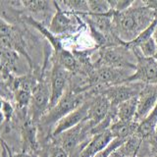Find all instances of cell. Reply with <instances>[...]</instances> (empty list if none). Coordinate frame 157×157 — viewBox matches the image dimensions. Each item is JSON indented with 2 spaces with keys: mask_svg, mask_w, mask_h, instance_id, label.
<instances>
[{
  "mask_svg": "<svg viewBox=\"0 0 157 157\" xmlns=\"http://www.w3.org/2000/svg\"><path fill=\"white\" fill-rule=\"evenodd\" d=\"M23 7L28 11L33 14H49L55 10V3L43 0H36V1H22Z\"/></svg>",
  "mask_w": 157,
  "mask_h": 157,
  "instance_id": "cell-17",
  "label": "cell"
},
{
  "mask_svg": "<svg viewBox=\"0 0 157 157\" xmlns=\"http://www.w3.org/2000/svg\"><path fill=\"white\" fill-rule=\"evenodd\" d=\"M155 136H157V127H156V130H155Z\"/></svg>",
  "mask_w": 157,
  "mask_h": 157,
  "instance_id": "cell-30",
  "label": "cell"
},
{
  "mask_svg": "<svg viewBox=\"0 0 157 157\" xmlns=\"http://www.w3.org/2000/svg\"><path fill=\"white\" fill-rule=\"evenodd\" d=\"M62 9L65 8L66 11L72 12L77 15L88 14V4L85 0H66V1L57 2Z\"/></svg>",
  "mask_w": 157,
  "mask_h": 157,
  "instance_id": "cell-18",
  "label": "cell"
},
{
  "mask_svg": "<svg viewBox=\"0 0 157 157\" xmlns=\"http://www.w3.org/2000/svg\"><path fill=\"white\" fill-rule=\"evenodd\" d=\"M156 18L157 12L145 6L142 1H134L126 11L113 14V28L118 37L127 43L136 39Z\"/></svg>",
  "mask_w": 157,
  "mask_h": 157,
  "instance_id": "cell-1",
  "label": "cell"
},
{
  "mask_svg": "<svg viewBox=\"0 0 157 157\" xmlns=\"http://www.w3.org/2000/svg\"><path fill=\"white\" fill-rule=\"evenodd\" d=\"M154 58L156 59V60H157V52H156V54H155V56H154Z\"/></svg>",
  "mask_w": 157,
  "mask_h": 157,
  "instance_id": "cell-29",
  "label": "cell"
},
{
  "mask_svg": "<svg viewBox=\"0 0 157 157\" xmlns=\"http://www.w3.org/2000/svg\"><path fill=\"white\" fill-rule=\"evenodd\" d=\"M54 3H55V12L49 23V32L56 36L59 34H64V36L73 34L74 33L80 31L85 25L82 19L77 14L62 9L57 2Z\"/></svg>",
  "mask_w": 157,
  "mask_h": 157,
  "instance_id": "cell-4",
  "label": "cell"
},
{
  "mask_svg": "<svg viewBox=\"0 0 157 157\" xmlns=\"http://www.w3.org/2000/svg\"><path fill=\"white\" fill-rule=\"evenodd\" d=\"M113 140L114 137L109 130L92 136L87 144L82 148L78 157H93L99 151L104 149Z\"/></svg>",
  "mask_w": 157,
  "mask_h": 157,
  "instance_id": "cell-13",
  "label": "cell"
},
{
  "mask_svg": "<svg viewBox=\"0 0 157 157\" xmlns=\"http://www.w3.org/2000/svg\"><path fill=\"white\" fill-rule=\"evenodd\" d=\"M111 109V103L107 97L100 93L90 98V106H88L86 121L94 128L101 123L109 114Z\"/></svg>",
  "mask_w": 157,
  "mask_h": 157,
  "instance_id": "cell-12",
  "label": "cell"
},
{
  "mask_svg": "<svg viewBox=\"0 0 157 157\" xmlns=\"http://www.w3.org/2000/svg\"><path fill=\"white\" fill-rule=\"evenodd\" d=\"M88 14L106 15L112 13V9L108 0H88Z\"/></svg>",
  "mask_w": 157,
  "mask_h": 157,
  "instance_id": "cell-19",
  "label": "cell"
},
{
  "mask_svg": "<svg viewBox=\"0 0 157 157\" xmlns=\"http://www.w3.org/2000/svg\"><path fill=\"white\" fill-rule=\"evenodd\" d=\"M136 48V47H135ZM136 48H139L140 54L145 58H154L157 52V43L153 37H151L148 40L140 43Z\"/></svg>",
  "mask_w": 157,
  "mask_h": 157,
  "instance_id": "cell-20",
  "label": "cell"
},
{
  "mask_svg": "<svg viewBox=\"0 0 157 157\" xmlns=\"http://www.w3.org/2000/svg\"><path fill=\"white\" fill-rule=\"evenodd\" d=\"M51 90L50 82L39 81L36 82L32 91V99L29 103L31 119L33 122H39L41 118L50 109Z\"/></svg>",
  "mask_w": 157,
  "mask_h": 157,
  "instance_id": "cell-5",
  "label": "cell"
},
{
  "mask_svg": "<svg viewBox=\"0 0 157 157\" xmlns=\"http://www.w3.org/2000/svg\"><path fill=\"white\" fill-rule=\"evenodd\" d=\"M88 106H90V99H87L82 106L78 107V109L74 110L70 114H68L67 116L62 118V119L54 126L50 136L53 139V137H56L59 135H61L62 132L70 130L78 125H80L82 122H83L86 119Z\"/></svg>",
  "mask_w": 157,
  "mask_h": 157,
  "instance_id": "cell-11",
  "label": "cell"
},
{
  "mask_svg": "<svg viewBox=\"0 0 157 157\" xmlns=\"http://www.w3.org/2000/svg\"><path fill=\"white\" fill-rule=\"evenodd\" d=\"M153 38H154V40H155L156 43H157V25H156L155 29H154V33H153Z\"/></svg>",
  "mask_w": 157,
  "mask_h": 157,
  "instance_id": "cell-27",
  "label": "cell"
},
{
  "mask_svg": "<svg viewBox=\"0 0 157 157\" xmlns=\"http://www.w3.org/2000/svg\"><path fill=\"white\" fill-rule=\"evenodd\" d=\"M157 104V85H144L137 95L136 121L140 122L148 116Z\"/></svg>",
  "mask_w": 157,
  "mask_h": 157,
  "instance_id": "cell-10",
  "label": "cell"
},
{
  "mask_svg": "<svg viewBox=\"0 0 157 157\" xmlns=\"http://www.w3.org/2000/svg\"><path fill=\"white\" fill-rule=\"evenodd\" d=\"M134 72L135 71L127 70V69L101 66L95 68L94 72L90 78V82L91 86H102L108 87L126 82V81L134 74Z\"/></svg>",
  "mask_w": 157,
  "mask_h": 157,
  "instance_id": "cell-6",
  "label": "cell"
},
{
  "mask_svg": "<svg viewBox=\"0 0 157 157\" xmlns=\"http://www.w3.org/2000/svg\"><path fill=\"white\" fill-rule=\"evenodd\" d=\"M39 157H49V152H48V148H44L41 149V151L39 152Z\"/></svg>",
  "mask_w": 157,
  "mask_h": 157,
  "instance_id": "cell-26",
  "label": "cell"
},
{
  "mask_svg": "<svg viewBox=\"0 0 157 157\" xmlns=\"http://www.w3.org/2000/svg\"><path fill=\"white\" fill-rule=\"evenodd\" d=\"M109 3L112 11L114 13H119L129 9L134 4V1H130V0H112V1H109Z\"/></svg>",
  "mask_w": 157,
  "mask_h": 157,
  "instance_id": "cell-23",
  "label": "cell"
},
{
  "mask_svg": "<svg viewBox=\"0 0 157 157\" xmlns=\"http://www.w3.org/2000/svg\"><path fill=\"white\" fill-rule=\"evenodd\" d=\"M22 157H39L38 152H25Z\"/></svg>",
  "mask_w": 157,
  "mask_h": 157,
  "instance_id": "cell-25",
  "label": "cell"
},
{
  "mask_svg": "<svg viewBox=\"0 0 157 157\" xmlns=\"http://www.w3.org/2000/svg\"><path fill=\"white\" fill-rule=\"evenodd\" d=\"M126 140H120V139H114L109 144H108L104 149L98 152L93 157H110V155L114 152L118 147H120Z\"/></svg>",
  "mask_w": 157,
  "mask_h": 157,
  "instance_id": "cell-22",
  "label": "cell"
},
{
  "mask_svg": "<svg viewBox=\"0 0 157 157\" xmlns=\"http://www.w3.org/2000/svg\"><path fill=\"white\" fill-rule=\"evenodd\" d=\"M136 65L134 74L128 82H139L144 85H157V60L155 58H145L141 54H136Z\"/></svg>",
  "mask_w": 157,
  "mask_h": 157,
  "instance_id": "cell-9",
  "label": "cell"
},
{
  "mask_svg": "<svg viewBox=\"0 0 157 157\" xmlns=\"http://www.w3.org/2000/svg\"><path fill=\"white\" fill-rule=\"evenodd\" d=\"M15 97H16V101L20 107L29 106L32 99V90L19 87L16 94H15Z\"/></svg>",
  "mask_w": 157,
  "mask_h": 157,
  "instance_id": "cell-21",
  "label": "cell"
},
{
  "mask_svg": "<svg viewBox=\"0 0 157 157\" xmlns=\"http://www.w3.org/2000/svg\"><path fill=\"white\" fill-rule=\"evenodd\" d=\"M137 107V96L120 103L116 106L117 121L132 122L136 121Z\"/></svg>",
  "mask_w": 157,
  "mask_h": 157,
  "instance_id": "cell-16",
  "label": "cell"
},
{
  "mask_svg": "<svg viewBox=\"0 0 157 157\" xmlns=\"http://www.w3.org/2000/svg\"><path fill=\"white\" fill-rule=\"evenodd\" d=\"M144 86V83L139 82H127L106 87L102 94H104L110 101L111 106L116 107L122 102L136 97L140 94Z\"/></svg>",
  "mask_w": 157,
  "mask_h": 157,
  "instance_id": "cell-7",
  "label": "cell"
},
{
  "mask_svg": "<svg viewBox=\"0 0 157 157\" xmlns=\"http://www.w3.org/2000/svg\"><path fill=\"white\" fill-rule=\"evenodd\" d=\"M132 56L136 57L132 51L125 44L124 45L97 48V58L93 64H94L95 68L107 66L135 71L136 61L132 60Z\"/></svg>",
  "mask_w": 157,
  "mask_h": 157,
  "instance_id": "cell-3",
  "label": "cell"
},
{
  "mask_svg": "<svg viewBox=\"0 0 157 157\" xmlns=\"http://www.w3.org/2000/svg\"><path fill=\"white\" fill-rule=\"evenodd\" d=\"M144 157H153V156H152V155H150V154H149V155H145V156H144Z\"/></svg>",
  "mask_w": 157,
  "mask_h": 157,
  "instance_id": "cell-28",
  "label": "cell"
},
{
  "mask_svg": "<svg viewBox=\"0 0 157 157\" xmlns=\"http://www.w3.org/2000/svg\"><path fill=\"white\" fill-rule=\"evenodd\" d=\"M139 122H123L116 121L110 126L109 131L114 139L127 140L129 137L136 135L137 128H139Z\"/></svg>",
  "mask_w": 157,
  "mask_h": 157,
  "instance_id": "cell-14",
  "label": "cell"
},
{
  "mask_svg": "<svg viewBox=\"0 0 157 157\" xmlns=\"http://www.w3.org/2000/svg\"><path fill=\"white\" fill-rule=\"evenodd\" d=\"M156 127H157V104L153 108V110L148 114V116L145 119L140 122L136 136H140L144 140H148L151 136H155Z\"/></svg>",
  "mask_w": 157,
  "mask_h": 157,
  "instance_id": "cell-15",
  "label": "cell"
},
{
  "mask_svg": "<svg viewBox=\"0 0 157 157\" xmlns=\"http://www.w3.org/2000/svg\"><path fill=\"white\" fill-rule=\"evenodd\" d=\"M145 142L147 144L149 149V154L153 157H157V136H151L150 139L146 140Z\"/></svg>",
  "mask_w": 157,
  "mask_h": 157,
  "instance_id": "cell-24",
  "label": "cell"
},
{
  "mask_svg": "<svg viewBox=\"0 0 157 157\" xmlns=\"http://www.w3.org/2000/svg\"><path fill=\"white\" fill-rule=\"evenodd\" d=\"M90 97L92 96L90 95L88 91L77 92L69 88L61 99L57 102V104L50 108L46 114L41 118L39 123L43 128H54V126L62 118L70 114L74 110L78 109Z\"/></svg>",
  "mask_w": 157,
  "mask_h": 157,
  "instance_id": "cell-2",
  "label": "cell"
},
{
  "mask_svg": "<svg viewBox=\"0 0 157 157\" xmlns=\"http://www.w3.org/2000/svg\"><path fill=\"white\" fill-rule=\"evenodd\" d=\"M71 73L64 69L60 64L54 61L53 67L50 73V90H51V100L50 108L57 104V102L62 98V96L67 92L70 85Z\"/></svg>",
  "mask_w": 157,
  "mask_h": 157,
  "instance_id": "cell-8",
  "label": "cell"
}]
</instances>
